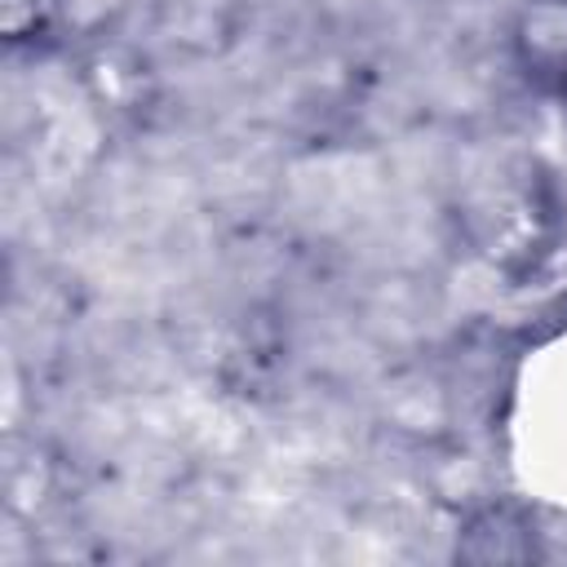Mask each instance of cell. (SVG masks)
Masks as SVG:
<instances>
[{"label":"cell","instance_id":"cell-1","mask_svg":"<svg viewBox=\"0 0 567 567\" xmlns=\"http://www.w3.org/2000/svg\"><path fill=\"white\" fill-rule=\"evenodd\" d=\"M62 22V0H0V27L9 44H44Z\"/></svg>","mask_w":567,"mask_h":567}]
</instances>
